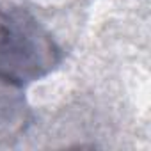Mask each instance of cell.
Listing matches in <instances>:
<instances>
[{
	"mask_svg": "<svg viewBox=\"0 0 151 151\" xmlns=\"http://www.w3.org/2000/svg\"><path fill=\"white\" fill-rule=\"evenodd\" d=\"M60 62L52 34L25 9L4 11L0 30V75L18 84L39 80Z\"/></svg>",
	"mask_w": 151,
	"mask_h": 151,
	"instance_id": "obj_1",
	"label": "cell"
},
{
	"mask_svg": "<svg viewBox=\"0 0 151 151\" xmlns=\"http://www.w3.org/2000/svg\"><path fill=\"white\" fill-rule=\"evenodd\" d=\"M27 2L34 7L46 9V11H57V9H66L75 4L82 2V0H27Z\"/></svg>",
	"mask_w": 151,
	"mask_h": 151,
	"instance_id": "obj_3",
	"label": "cell"
},
{
	"mask_svg": "<svg viewBox=\"0 0 151 151\" xmlns=\"http://www.w3.org/2000/svg\"><path fill=\"white\" fill-rule=\"evenodd\" d=\"M30 123L23 86L0 75V146L18 140Z\"/></svg>",
	"mask_w": 151,
	"mask_h": 151,
	"instance_id": "obj_2",
	"label": "cell"
},
{
	"mask_svg": "<svg viewBox=\"0 0 151 151\" xmlns=\"http://www.w3.org/2000/svg\"><path fill=\"white\" fill-rule=\"evenodd\" d=\"M2 22H4V9H0V30H2Z\"/></svg>",
	"mask_w": 151,
	"mask_h": 151,
	"instance_id": "obj_4",
	"label": "cell"
}]
</instances>
